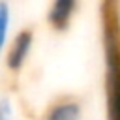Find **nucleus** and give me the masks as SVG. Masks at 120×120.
I'll list each match as a JSON object with an SVG mask.
<instances>
[{"instance_id": "obj_4", "label": "nucleus", "mask_w": 120, "mask_h": 120, "mask_svg": "<svg viewBox=\"0 0 120 120\" xmlns=\"http://www.w3.org/2000/svg\"><path fill=\"white\" fill-rule=\"evenodd\" d=\"M81 105L77 101H62L56 103L45 116V120H79Z\"/></svg>"}, {"instance_id": "obj_6", "label": "nucleus", "mask_w": 120, "mask_h": 120, "mask_svg": "<svg viewBox=\"0 0 120 120\" xmlns=\"http://www.w3.org/2000/svg\"><path fill=\"white\" fill-rule=\"evenodd\" d=\"M0 120H13V107L8 98L0 99Z\"/></svg>"}, {"instance_id": "obj_5", "label": "nucleus", "mask_w": 120, "mask_h": 120, "mask_svg": "<svg viewBox=\"0 0 120 120\" xmlns=\"http://www.w3.org/2000/svg\"><path fill=\"white\" fill-rule=\"evenodd\" d=\"M9 19H11V11L9 6L6 2H0V52L6 45L8 39V30H9Z\"/></svg>"}, {"instance_id": "obj_2", "label": "nucleus", "mask_w": 120, "mask_h": 120, "mask_svg": "<svg viewBox=\"0 0 120 120\" xmlns=\"http://www.w3.org/2000/svg\"><path fill=\"white\" fill-rule=\"evenodd\" d=\"M32 41H34V34L32 30H22L17 34V38L13 39V45L9 47V52H8V68L11 71H17L22 68L30 49H32Z\"/></svg>"}, {"instance_id": "obj_1", "label": "nucleus", "mask_w": 120, "mask_h": 120, "mask_svg": "<svg viewBox=\"0 0 120 120\" xmlns=\"http://www.w3.org/2000/svg\"><path fill=\"white\" fill-rule=\"evenodd\" d=\"M107 66H109V120H120V51L111 32L107 34Z\"/></svg>"}, {"instance_id": "obj_3", "label": "nucleus", "mask_w": 120, "mask_h": 120, "mask_svg": "<svg viewBox=\"0 0 120 120\" xmlns=\"http://www.w3.org/2000/svg\"><path fill=\"white\" fill-rule=\"evenodd\" d=\"M75 6H77V0H52V6L47 15L51 26H54L56 30L68 28L71 15L75 11Z\"/></svg>"}]
</instances>
